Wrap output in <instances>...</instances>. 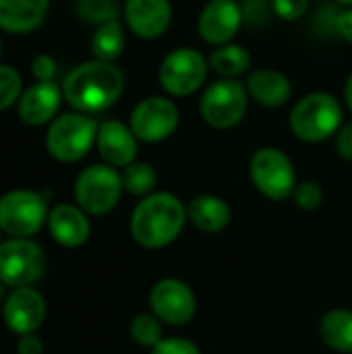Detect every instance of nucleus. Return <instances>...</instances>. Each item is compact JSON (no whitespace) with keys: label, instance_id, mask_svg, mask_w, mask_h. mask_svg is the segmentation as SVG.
<instances>
[{"label":"nucleus","instance_id":"obj_35","mask_svg":"<svg viewBox=\"0 0 352 354\" xmlns=\"http://www.w3.org/2000/svg\"><path fill=\"white\" fill-rule=\"evenodd\" d=\"M336 151L342 160L352 162V120L344 122L336 133Z\"/></svg>","mask_w":352,"mask_h":354},{"label":"nucleus","instance_id":"obj_36","mask_svg":"<svg viewBox=\"0 0 352 354\" xmlns=\"http://www.w3.org/2000/svg\"><path fill=\"white\" fill-rule=\"evenodd\" d=\"M46 346L37 334H25L17 340V354H44Z\"/></svg>","mask_w":352,"mask_h":354},{"label":"nucleus","instance_id":"obj_21","mask_svg":"<svg viewBox=\"0 0 352 354\" xmlns=\"http://www.w3.org/2000/svg\"><path fill=\"white\" fill-rule=\"evenodd\" d=\"M187 218L189 222L207 234H218L228 228L232 220L230 205L218 195H197L187 203Z\"/></svg>","mask_w":352,"mask_h":354},{"label":"nucleus","instance_id":"obj_33","mask_svg":"<svg viewBox=\"0 0 352 354\" xmlns=\"http://www.w3.org/2000/svg\"><path fill=\"white\" fill-rule=\"evenodd\" d=\"M58 75V62L50 54H37L31 60V77L35 81H56Z\"/></svg>","mask_w":352,"mask_h":354},{"label":"nucleus","instance_id":"obj_17","mask_svg":"<svg viewBox=\"0 0 352 354\" xmlns=\"http://www.w3.org/2000/svg\"><path fill=\"white\" fill-rule=\"evenodd\" d=\"M95 149L104 164L116 170H122L129 164L137 162L139 139L131 131L129 122L110 118V120H104L98 129Z\"/></svg>","mask_w":352,"mask_h":354},{"label":"nucleus","instance_id":"obj_42","mask_svg":"<svg viewBox=\"0 0 352 354\" xmlns=\"http://www.w3.org/2000/svg\"><path fill=\"white\" fill-rule=\"evenodd\" d=\"M2 234H4V232H2V230H0V243H2Z\"/></svg>","mask_w":352,"mask_h":354},{"label":"nucleus","instance_id":"obj_18","mask_svg":"<svg viewBox=\"0 0 352 354\" xmlns=\"http://www.w3.org/2000/svg\"><path fill=\"white\" fill-rule=\"evenodd\" d=\"M48 232L64 249H79L89 241V216L77 203H58L48 214Z\"/></svg>","mask_w":352,"mask_h":354},{"label":"nucleus","instance_id":"obj_13","mask_svg":"<svg viewBox=\"0 0 352 354\" xmlns=\"http://www.w3.org/2000/svg\"><path fill=\"white\" fill-rule=\"evenodd\" d=\"M46 315L48 303L44 295L33 286L10 288L2 303V322L17 336L37 334L46 322Z\"/></svg>","mask_w":352,"mask_h":354},{"label":"nucleus","instance_id":"obj_1","mask_svg":"<svg viewBox=\"0 0 352 354\" xmlns=\"http://www.w3.org/2000/svg\"><path fill=\"white\" fill-rule=\"evenodd\" d=\"M124 91V75L114 62L87 60L77 64L62 81L64 102L83 114L108 112Z\"/></svg>","mask_w":352,"mask_h":354},{"label":"nucleus","instance_id":"obj_37","mask_svg":"<svg viewBox=\"0 0 352 354\" xmlns=\"http://www.w3.org/2000/svg\"><path fill=\"white\" fill-rule=\"evenodd\" d=\"M336 35H340L342 39L352 44V6L340 10L338 21H336Z\"/></svg>","mask_w":352,"mask_h":354},{"label":"nucleus","instance_id":"obj_24","mask_svg":"<svg viewBox=\"0 0 352 354\" xmlns=\"http://www.w3.org/2000/svg\"><path fill=\"white\" fill-rule=\"evenodd\" d=\"M124 46H127V37H124V25L120 23V19L95 27L91 41H89L93 58L102 62L118 60L124 52Z\"/></svg>","mask_w":352,"mask_h":354},{"label":"nucleus","instance_id":"obj_5","mask_svg":"<svg viewBox=\"0 0 352 354\" xmlns=\"http://www.w3.org/2000/svg\"><path fill=\"white\" fill-rule=\"evenodd\" d=\"M122 176L116 168L100 162L83 168L73 185L75 203L87 216L110 214L122 197Z\"/></svg>","mask_w":352,"mask_h":354},{"label":"nucleus","instance_id":"obj_27","mask_svg":"<svg viewBox=\"0 0 352 354\" xmlns=\"http://www.w3.org/2000/svg\"><path fill=\"white\" fill-rule=\"evenodd\" d=\"M75 12L81 21L100 27L104 23L116 21L120 15V8L116 0H77Z\"/></svg>","mask_w":352,"mask_h":354},{"label":"nucleus","instance_id":"obj_20","mask_svg":"<svg viewBox=\"0 0 352 354\" xmlns=\"http://www.w3.org/2000/svg\"><path fill=\"white\" fill-rule=\"evenodd\" d=\"M50 0H0V29L10 35L35 31L48 15Z\"/></svg>","mask_w":352,"mask_h":354},{"label":"nucleus","instance_id":"obj_4","mask_svg":"<svg viewBox=\"0 0 352 354\" xmlns=\"http://www.w3.org/2000/svg\"><path fill=\"white\" fill-rule=\"evenodd\" d=\"M98 129V120L89 114L77 110L62 112L48 124L46 149L60 164L81 162L95 147Z\"/></svg>","mask_w":352,"mask_h":354},{"label":"nucleus","instance_id":"obj_40","mask_svg":"<svg viewBox=\"0 0 352 354\" xmlns=\"http://www.w3.org/2000/svg\"><path fill=\"white\" fill-rule=\"evenodd\" d=\"M336 2H338V4H342V6H346V8L352 6V0H336Z\"/></svg>","mask_w":352,"mask_h":354},{"label":"nucleus","instance_id":"obj_12","mask_svg":"<svg viewBox=\"0 0 352 354\" xmlns=\"http://www.w3.org/2000/svg\"><path fill=\"white\" fill-rule=\"evenodd\" d=\"M149 311L166 326H187L197 313V297L193 288L178 278H162L149 290Z\"/></svg>","mask_w":352,"mask_h":354},{"label":"nucleus","instance_id":"obj_31","mask_svg":"<svg viewBox=\"0 0 352 354\" xmlns=\"http://www.w3.org/2000/svg\"><path fill=\"white\" fill-rule=\"evenodd\" d=\"M274 15L282 21H299L309 10V0H272Z\"/></svg>","mask_w":352,"mask_h":354},{"label":"nucleus","instance_id":"obj_7","mask_svg":"<svg viewBox=\"0 0 352 354\" xmlns=\"http://www.w3.org/2000/svg\"><path fill=\"white\" fill-rule=\"evenodd\" d=\"M249 91L237 79H218L207 85L199 100V114L216 131L234 129L247 114Z\"/></svg>","mask_w":352,"mask_h":354},{"label":"nucleus","instance_id":"obj_34","mask_svg":"<svg viewBox=\"0 0 352 354\" xmlns=\"http://www.w3.org/2000/svg\"><path fill=\"white\" fill-rule=\"evenodd\" d=\"M315 25L322 33H336V21H338V15L340 10H336L334 6L326 4L319 8V12H315Z\"/></svg>","mask_w":352,"mask_h":354},{"label":"nucleus","instance_id":"obj_6","mask_svg":"<svg viewBox=\"0 0 352 354\" xmlns=\"http://www.w3.org/2000/svg\"><path fill=\"white\" fill-rule=\"evenodd\" d=\"M48 201L31 189H12L0 195V230L8 239H31L48 224Z\"/></svg>","mask_w":352,"mask_h":354},{"label":"nucleus","instance_id":"obj_10","mask_svg":"<svg viewBox=\"0 0 352 354\" xmlns=\"http://www.w3.org/2000/svg\"><path fill=\"white\" fill-rule=\"evenodd\" d=\"M46 272V253L33 239L0 243V282L8 288L35 286Z\"/></svg>","mask_w":352,"mask_h":354},{"label":"nucleus","instance_id":"obj_28","mask_svg":"<svg viewBox=\"0 0 352 354\" xmlns=\"http://www.w3.org/2000/svg\"><path fill=\"white\" fill-rule=\"evenodd\" d=\"M23 91L25 87L21 73L10 64H0V112L17 106Z\"/></svg>","mask_w":352,"mask_h":354},{"label":"nucleus","instance_id":"obj_23","mask_svg":"<svg viewBox=\"0 0 352 354\" xmlns=\"http://www.w3.org/2000/svg\"><path fill=\"white\" fill-rule=\"evenodd\" d=\"M319 336L328 348L352 354V311L330 309L319 322Z\"/></svg>","mask_w":352,"mask_h":354},{"label":"nucleus","instance_id":"obj_8","mask_svg":"<svg viewBox=\"0 0 352 354\" xmlns=\"http://www.w3.org/2000/svg\"><path fill=\"white\" fill-rule=\"evenodd\" d=\"M249 176L255 189L270 201L290 199L299 185L293 160L278 147L257 149L249 162Z\"/></svg>","mask_w":352,"mask_h":354},{"label":"nucleus","instance_id":"obj_9","mask_svg":"<svg viewBox=\"0 0 352 354\" xmlns=\"http://www.w3.org/2000/svg\"><path fill=\"white\" fill-rule=\"evenodd\" d=\"M207 73H210L207 58L199 50L183 46L168 52L162 58L158 68V81L168 95L189 97L205 85Z\"/></svg>","mask_w":352,"mask_h":354},{"label":"nucleus","instance_id":"obj_3","mask_svg":"<svg viewBox=\"0 0 352 354\" xmlns=\"http://www.w3.org/2000/svg\"><path fill=\"white\" fill-rule=\"evenodd\" d=\"M342 104L330 91H311L303 95L290 110L288 127L299 141L324 143L342 127Z\"/></svg>","mask_w":352,"mask_h":354},{"label":"nucleus","instance_id":"obj_39","mask_svg":"<svg viewBox=\"0 0 352 354\" xmlns=\"http://www.w3.org/2000/svg\"><path fill=\"white\" fill-rule=\"evenodd\" d=\"M8 290H10V288H8L6 284H2V282H0V305L4 303V299H6V295H8Z\"/></svg>","mask_w":352,"mask_h":354},{"label":"nucleus","instance_id":"obj_22","mask_svg":"<svg viewBox=\"0 0 352 354\" xmlns=\"http://www.w3.org/2000/svg\"><path fill=\"white\" fill-rule=\"evenodd\" d=\"M207 62L210 71L220 75V79H239L241 75L249 73L253 58L245 46L230 41L214 48V52L207 56Z\"/></svg>","mask_w":352,"mask_h":354},{"label":"nucleus","instance_id":"obj_15","mask_svg":"<svg viewBox=\"0 0 352 354\" xmlns=\"http://www.w3.org/2000/svg\"><path fill=\"white\" fill-rule=\"evenodd\" d=\"M62 100V85L56 81H33L17 102L19 120L27 127L50 124L60 114Z\"/></svg>","mask_w":352,"mask_h":354},{"label":"nucleus","instance_id":"obj_11","mask_svg":"<svg viewBox=\"0 0 352 354\" xmlns=\"http://www.w3.org/2000/svg\"><path fill=\"white\" fill-rule=\"evenodd\" d=\"M180 124V112L170 97H143L129 116V127L141 143H162L170 139Z\"/></svg>","mask_w":352,"mask_h":354},{"label":"nucleus","instance_id":"obj_16","mask_svg":"<svg viewBox=\"0 0 352 354\" xmlns=\"http://www.w3.org/2000/svg\"><path fill=\"white\" fill-rule=\"evenodd\" d=\"M170 0H124L122 17L129 31L141 39H158L172 25Z\"/></svg>","mask_w":352,"mask_h":354},{"label":"nucleus","instance_id":"obj_38","mask_svg":"<svg viewBox=\"0 0 352 354\" xmlns=\"http://www.w3.org/2000/svg\"><path fill=\"white\" fill-rule=\"evenodd\" d=\"M344 104H346V108L352 112V73L351 77L346 79V85H344Z\"/></svg>","mask_w":352,"mask_h":354},{"label":"nucleus","instance_id":"obj_29","mask_svg":"<svg viewBox=\"0 0 352 354\" xmlns=\"http://www.w3.org/2000/svg\"><path fill=\"white\" fill-rule=\"evenodd\" d=\"M293 199H295V205L303 212H315L324 205V189L322 185L313 183V180H301L293 193Z\"/></svg>","mask_w":352,"mask_h":354},{"label":"nucleus","instance_id":"obj_32","mask_svg":"<svg viewBox=\"0 0 352 354\" xmlns=\"http://www.w3.org/2000/svg\"><path fill=\"white\" fill-rule=\"evenodd\" d=\"M151 354H201V348L193 340L168 336L151 348Z\"/></svg>","mask_w":352,"mask_h":354},{"label":"nucleus","instance_id":"obj_30","mask_svg":"<svg viewBox=\"0 0 352 354\" xmlns=\"http://www.w3.org/2000/svg\"><path fill=\"white\" fill-rule=\"evenodd\" d=\"M241 8H243V21L249 27H263L270 23L272 17H276L272 0H243Z\"/></svg>","mask_w":352,"mask_h":354},{"label":"nucleus","instance_id":"obj_2","mask_svg":"<svg viewBox=\"0 0 352 354\" xmlns=\"http://www.w3.org/2000/svg\"><path fill=\"white\" fill-rule=\"evenodd\" d=\"M187 205L168 191H156L135 205L129 220L133 241L143 249H164L172 245L185 230Z\"/></svg>","mask_w":352,"mask_h":354},{"label":"nucleus","instance_id":"obj_26","mask_svg":"<svg viewBox=\"0 0 352 354\" xmlns=\"http://www.w3.org/2000/svg\"><path fill=\"white\" fill-rule=\"evenodd\" d=\"M129 334H131V338H133L135 344H139L143 348H149V351L166 338L164 336V324L151 311L149 313L135 315L131 319Z\"/></svg>","mask_w":352,"mask_h":354},{"label":"nucleus","instance_id":"obj_14","mask_svg":"<svg viewBox=\"0 0 352 354\" xmlns=\"http://www.w3.org/2000/svg\"><path fill=\"white\" fill-rule=\"evenodd\" d=\"M243 25L245 21L239 0H210L199 12L197 33L205 44L218 48L230 44Z\"/></svg>","mask_w":352,"mask_h":354},{"label":"nucleus","instance_id":"obj_19","mask_svg":"<svg viewBox=\"0 0 352 354\" xmlns=\"http://www.w3.org/2000/svg\"><path fill=\"white\" fill-rule=\"evenodd\" d=\"M245 87L249 97L263 108H280L293 97L290 79L278 68H255L249 73Z\"/></svg>","mask_w":352,"mask_h":354},{"label":"nucleus","instance_id":"obj_25","mask_svg":"<svg viewBox=\"0 0 352 354\" xmlns=\"http://www.w3.org/2000/svg\"><path fill=\"white\" fill-rule=\"evenodd\" d=\"M122 176V189L124 193L133 195V197H147L151 193H156L158 187V170L147 164V162H133L127 168L120 170Z\"/></svg>","mask_w":352,"mask_h":354},{"label":"nucleus","instance_id":"obj_41","mask_svg":"<svg viewBox=\"0 0 352 354\" xmlns=\"http://www.w3.org/2000/svg\"><path fill=\"white\" fill-rule=\"evenodd\" d=\"M0 56H2V39H0Z\"/></svg>","mask_w":352,"mask_h":354}]
</instances>
